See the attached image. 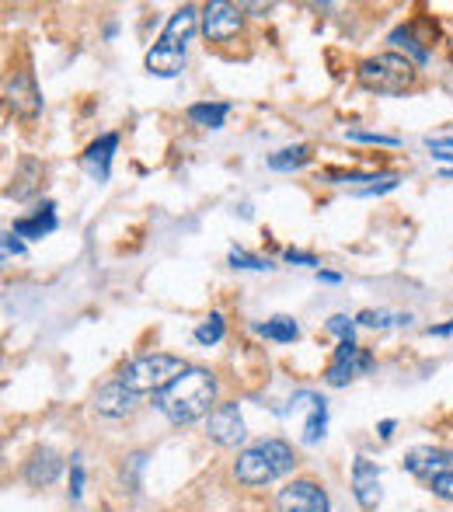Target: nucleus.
Returning a JSON list of instances; mask_svg holds the SVG:
<instances>
[{
    "label": "nucleus",
    "mask_w": 453,
    "mask_h": 512,
    "mask_svg": "<svg viewBox=\"0 0 453 512\" xmlns=\"http://www.w3.org/2000/svg\"><path fill=\"white\" fill-rule=\"evenodd\" d=\"M213 401H217V377L203 366H189L175 384L154 394V405L178 425H189L196 418L210 415Z\"/></svg>",
    "instance_id": "f257e3e1"
},
{
    "label": "nucleus",
    "mask_w": 453,
    "mask_h": 512,
    "mask_svg": "<svg viewBox=\"0 0 453 512\" xmlns=\"http://www.w3.org/2000/svg\"><path fill=\"white\" fill-rule=\"evenodd\" d=\"M297 457H293V446L283 439H262V443L248 446V450L237 457L234 474L241 485H269V481L283 478L286 471H293Z\"/></svg>",
    "instance_id": "f03ea898"
},
{
    "label": "nucleus",
    "mask_w": 453,
    "mask_h": 512,
    "mask_svg": "<svg viewBox=\"0 0 453 512\" xmlns=\"http://www.w3.org/2000/svg\"><path fill=\"white\" fill-rule=\"evenodd\" d=\"M419 81V70L408 56L401 53H380L359 63V84L377 95H405Z\"/></svg>",
    "instance_id": "7ed1b4c3"
},
{
    "label": "nucleus",
    "mask_w": 453,
    "mask_h": 512,
    "mask_svg": "<svg viewBox=\"0 0 453 512\" xmlns=\"http://www.w3.org/2000/svg\"><path fill=\"white\" fill-rule=\"evenodd\" d=\"M189 366L178 356H168V352H150V356H140L133 363L122 366L119 384H126L133 394H161L164 387L175 384Z\"/></svg>",
    "instance_id": "20e7f679"
},
{
    "label": "nucleus",
    "mask_w": 453,
    "mask_h": 512,
    "mask_svg": "<svg viewBox=\"0 0 453 512\" xmlns=\"http://www.w3.org/2000/svg\"><path fill=\"white\" fill-rule=\"evenodd\" d=\"M244 28V7L227 4V0H210L203 7V35L210 42H230Z\"/></svg>",
    "instance_id": "39448f33"
},
{
    "label": "nucleus",
    "mask_w": 453,
    "mask_h": 512,
    "mask_svg": "<svg viewBox=\"0 0 453 512\" xmlns=\"http://www.w3.org/2000/svg\"><path fill=\"white\" fill-rule=\"evenodd\" d=\"M370 370H373V356L363 345L339 342V349H335L332 363H328V370H325V380L332 387H345L349 380H356L359 373H370Z\"/></svg>",
    "instance_id": "423d86ee"
},
{
    "label": "nucleus",
    "mask_w": 453,
    "mask_h": 512,
    "mask_svg": "<svg viewBox=\"0 0 453 512\" xmlns=\"http://www.w3.org/2000/svg\"><path fill=\"white\" fill-rule=\"evenodd\" d=\"M4 95H7V108H11L18 119H35V115L42 112V95H39V84H35L32 70H18V74L7 81Z\"/></svg>",
    "instance_id": "0eeeda50"
},
{
    "label": "nucleus",
    "mask_w": 453,
    "mask_h": 512,
    "mask_svg": "<svg viewBox=\"0 0 453 512\" xmlns=\"http://www.w3.org/2000/svg\"><path fill=\"white\" fill-rule=\"evenodd\" d=\"M279 512H328V495L318 481H293L279 492L276 499Z\"/></svg>",
    "instance_id": "6e6552de"
},
{
    "label": "nucleus",
    "mask_w": 453,
    "mask_h": 512,
    "mask_svg": "<svg viewBox=\"0 0 453 512\" xmlns=\"http://www.w3.org/2000/svg\"><path fill=\"white\" fill-rule=\"evenodd\" d=\"M405 471L415 474L419 481H429L433 485L436 478L453 471V453L450 450H440V446H419L405 457Z\"/></svg>",
    "instance_id": "1a4fd4ad"
},
{
    "label": "nucleus",
    "mask_w": 453,
    "mask_h": 512,
    "mask_svg": "<svg viewBox=\"0 0 453 512\" xmlns=\"http://www.w3.org/2000/svg\"><path fill=\"white\" fill-rule=\"evenodd\" d=\"M199 21H203V14H199L192 4L178 7V11L171 14V21H168V25H164L161 39H157L154 46L171 49V53H185V42L192 39V32H196V25H199Z\"/></svg>",
    "instance_id": "9d476101"
},
{
    "label": "nucleus",
    "mask_w": 453,
    "mask_h": 512,
    "mask_svg": "<svg viewBox=\"0 0 453 512\" xmlns=\"http://www.w3.org/2000/svg\"><path fill=\"white\" fill-rule=\"evenodd\" d=\"M206 429H210V439L217 446H237L244 439V418L237 405H220L210 411L206 418Z\"/></svg>",
    "instance_id": "9b49d317"
},
{
    "label": "nucleus",
    "mask_w": 453,
    "mask_h": 512,
    "mask_svg": "<svg viewBox=\"0 0 453 512\" xmlns=\"http://www.w3.org/2000/svg\"><path fill=\"white\" fill-rule=\"evenodd\" d=\"M352 495L366 512H373L380 502V474L366 457H356V464H352Z\"/></svg>",
    "instance_id": "f8f14e48"
},
{
    "label": "nucleus",
    "mask_w": 453,
    "mask_h": 512,
    "mask_svg": "<svg viewBox=\"0 0 453 512\" xmlns=\"http://www.w3.org/2000/svg\"><path fill=\"white\" fill-rule=\"evenodd\" d=\"M136 401H140V394H133L126 384L112 380V384H105L102 391L95 394V411L109 418H126V415H133Z\"/></svg>",
    "instance_id": "ddd939ff"
},
{
    "label": "nucleus",
    "mask_w": 453,
    "mask_h": 512,
    "mask_svg": "<svg viewBox=\"0 0 453 512\" xmlns=\"http://www.w3.org/2000/svg\"><path fill=\"white\" fill-rule=\"evenodd\" d=\"M60 471H63L60 453L35 450L32 460L25 464V481H28V485H35V488H46V485H53V481L60 478Z\"/></svg>",
    "instance_id": "4468645a"
},
{
    "label": "nucleus",
    "mask_w": 453,
    "mask_h": 512,
    "mask_svg": "<svg viewBox=\"0 0 453 512\" xmlns=\"http://www.w3.org/2000/svg\"><path fill=\"white\" fill-rule=\"evenodd\" d=\"M115 147H119V136H115V133H105L102 140L91 143L88 154H84V168H88L91 178H98V182H105V178H109Z\"/></svg>",
    "instance_id": "2eb2a0df"
},
{
    "label": "nucleus",
    "mask_w": 453,
    "mask_h": 512,
    "mask_svg": "<svg viewBox=\"0 0 453 512\" xmlns=\"http://www.w3.org/2000/svg\"><path fill=\"white\" fill-rule=\"evenodd\" d=\"M11 189H7V196L11 199H32L35 192L42 189V164L35 161V157H25V161L14 168V178H11Z\"/></svg>",
    "instance_id": "dca6fc26"
},
{
    "label": "nucleus",
    "mask_w": 453,
    "mask_h": 512,
    "mask_svg": "<svg viewBox=\"0 0 453 512\" xmlns=\"http://www.w3.org/2000/svg\"><path fill=\"white\" fill-rule=\"evenodd\" d=\"M53 230H56V206L53 203H42L35 216L14 220V234L18 237H46V234H53Z\"/></svg>",
    "instance_id": "f3484780"
},
{
    "label": "nucleus",
    "mask_w": 453,
    "mask_h": 512,
    "mask_svg": "<svg viewBox=\"0 0 453 512\" xmlns=\"http://www.w3.org/2000/svg\"><path fill=\"white\" fill-rule=\"evenodd\" d=\"M182 63H185V53H171V49H161L154 46L147 53V70L157 77H175L182 74Z\"/></svg>",
    "instance_id": "a211bd4d"
},
{
    "label": "nucleus",
    "mask_w": 453,
    "mask_h": 512,
    "mask_svg": "<svg viewBox=\"0 0 453 512\" xmlns=\"http://www.w3.org/2000/svg\"><path fill=\"white\" fill-rule=\"evenodd\" d=\"M258 335H262V338H272V342H297V338H300V328H297V321H293V317L279 314V317H272V321L258 324Z\"/></svg>",
    "instance_id": "6ab92c4d"
},
{
    "label": "nucleus",
    "mask_w": 453,
    "mask_h": 512,
    "mask_svg": "<svg viewBox=\"0 0 453 512\" xmlns=\"http://www.w3.org/2000/svg\"><path fill=\"white\" fill-rule=\"evenodd\" d=\"M227 112H230L227 102H199V105L189 108V119L199 122V126L220 129V126H224V119H227Z\"/></svg>",
    "instance_id": "aec40b11"
},
{
    "label": "nucleus",
    "mask_w": 453,
    "mask_h": 512,
    "mask_svg": "<svg viewBox=\"0 0 453 512\" xmlns=\"http://www.w3.org/2000/svg\"><path fill=\"white\" fill-rule=\"evenodd\" d=\"M325 425H328V408L325 398L311 394V418H307V429H304V443H318L325 436Z\"/></svg>",
    "instance_id": "412c9836"
},
{
    "label": "nucleus",
    "mask_w": 453,
    "mask_h": 512,
    "mask_svg": "<svg viewBox=\"0 0 453 512\" xmlns=\"http://www.w3.org/2000/svg\"><path fill=\"white\" fill-rule=\"evenodd\" d=\"M311 161V147H286L279 154L269 157V168L272 171H293V168H304Z\"/></svg>",
    "instance_id": "4be33fe9"
},
{
    "label": "nucleus",
    "mask_w": 453,
    "mask_h": 512,
    "mask_svg": "<svg viewBox=\"0 0 453 512\" xmlns=\"http://www.w3.org/2000/svg\"><path fill=\"white\" fill-rule=\"evenodd\" d=\"M412 317L408 314H387V310H363L356 317V324H366V328H387V324H408Z\"/></svg>",
    "instance_id": "5701e85b"
},
{
    "label": "nucleus",
    "mask_w": 453,
    "mask_h": 512,
    "mask_svg": "<svg viewBox=\"0 0 453 512\" xmlns=\"http://www.w3.org/2000/svg\"><path fill=\"white\" fill-rule=\"evenodd\" d=\"M224 338V317L220 314H210L203 324L196 328V342H203V345H213V342H220Z\"/></svg>",
    "instance_id": "b1692460"
},
{
    "label": "nucleus",
    "mask_w": 453,
    "mask_h": 512,
    "mask_svg": "<svg viewBox=\"0 0 453 512\" xmlns=\"http://www.w3.org/2000/svg\"><path fill=\"white\" fill-rule=\"evenodd\" d=\"M230 265H234V269H255V272H269L272 269L269 258L248 255V251H241V248L230 251Z\"/></svg>",
    "instance_id": "393cba45"
},
{
    "label": "nucleus",
    "mask_w": 453,
    "mask_h": 512,
    "mask_svg": "<svg viewBox=\"0 0 453 512\" xmlns=\"http://www.w3.org/2000/svg\"><path fill=\"white\" fill-rule=\"evenodd\" d=\"M391 42H394V46H405V49H408V53H412V56H415V60H419V63H426L429 49H426V46H419V42H415V39H412V32H408V28H398V32H394V35H391Z\"/></svg>",
    "instance_id": "a878e982"
},
{
    "label": "nucleus",
    "mask_w": 453,
    "mask_h": 512,
    "mask_svg": "<svg viewBox=\"0 0 453 512\" xmlns=\"http://www.w3.org/2000/svg\"><path fill=\"white\" fill-rule=\"evenodd\" d=\"M328 331H332V335H339L342 342H352V331H356V321H352V317H345V314H335L332 321H328Z\"/></svg>",
    "instance_id": "bb28decb"
},
{
    "label": "nucleus",
    "mask_w": 453,
    "mask_h": 512,
    "mask_svg": "<svg viewBox=\"0 0 453 512\" xmlns=\"http://www.w3.org/2000/svg\"><path fill=\"white\" fill-rule=\"evenodd\" d=\"M349 140H359V143H380V147H398L394 136H380V133H349Z\"/></svg>",
    "instance_id": "cd10ccee"
},
{
    "label": "nucleus",
    "mask_w": 453,
    "mask_h": 512,
    "mask_svg": "<svg viewBox=\"0 0 453 512\" xmlns=\"http://www.w3.org/2000/svg\"><path fill=\"white\" fill-rule=\"evenodd\" d=\"M433 492L440 495V499L453 502V471H450V474H443V478H436V481H433Z\"/></svg>",
    "instance_id": "c85d7f7f"
},
{
    "label": "nucleus",
    "mask_w": 453,
    "mask_h": 512,
    "mask_svg": "<svg viewBox=\"0 0 453 512\" xmlns=\"http://www.w3.org/2000/svg\"><path fill=\"white\" fill-rule=\"evenodd\" d=\"M81 492H84V464H81V457H74V485H70V495L81 499Z\"/></svg>",
    "instance_id": "c756f323"
},
{
    "label": "nucleus",
    "mask_w": 453,
    "mask_h": 512,
    "mask_svg": "<svg viewBox=\"0 0 453 512\" xmlns=\"http://www.w3.org/2000/svg\"><path fill=\"white\" fill-rule=\"evenodd\" d=\"M286 262H300V265H318V258H314V255H307V251H293V248H286Z\"/></svg>",
    "instance_id": "7c9ffc66"
},
{
    "label": "nucleus",
    "mask_w": 453,
    "mask_h": 512,
    "mask_svg": "<svg viewBox=\"0 0 453 512\" xmlns=\"http://www.w3.org/2000/svg\"><path fill=\"white\" fill-rule=\"evenodd\" d=\"M14 237H18L14 230H11V234H4V251H7V255H21V251H25V244L14 241Z\"/></svg>",
    "instance_id": "2f4dec72"
},
{
    "label": "nucleus",
    "mask_w": 453,
    "mask_h": 512,
    "mask_svg": "<svg viewBox=\"0 0 453 512\" xmlns=\"http://www.w3.org/2000/svg\"><path fill=\"white\" fill-rule=\"evenodd\" d=\"M429 150H447V147H453V136H436V140H433V136H429Z\"/></svg>",
    "instance_id": "473e14b6"
},
{
    "label": "nucleus",
    "mask_w": 453,
    "mask_h": 512,
    "mask_svg": "<svg viewBox=\"0 0 453 512\" xmlns=\"http://www.w3.org/2000/svg\"><path fill=\"white\" fill-rule=\"evenodd\" d=\"M429 335H453V321L440 324V328H429Z\"/></svg>",
    "instance_id": "72a5a7b5"
},
{
    "label": "nucleus",
    "mask_w": 453,
    "mask_h": 512,
    "mask_svg": "<svg viewBox=\"0 0 453 512\" xmlns=\"http://www.w3.org/2000/svg\"><path fill=\"white\" fill-rule=\"evenodd\" d=\"M433 157H436V161H443V164H453V154H450V150H433Z\"/></svg>",
    "instance_id": "f704fd0d"
},
{
    "label": "nucleus",
    "mask_w": 453,
    "mask_h": 512,
    "mask_svg": "<svg viewBox=\"0 0 453 512\" xmlns=\"http://www.w3.org/2000/svg\"><path fill=\"white\" fill-rule=\"evenodd\" d=\"M391 432H394V422H391V418H387V422H380V436H391Z\"/></svg>",
    "instance_id": "c9c22d12"
},
{
    "label": "nucleus",
    "mask_w": 453,
    "mask_h": 512,
    "mask_svg": "<svg viewBox=\"0 0 453 512\" xmlns=\"http://www.w3.org/2000/svg\"><path fill=\"white\" fill-rule=\"evenodd\" d=\"M318 276H321V283H339L342 279V276H335V272H318Z\"/></svg>",
    "instance_id": "e433bc0d"
},
{
    "label": "nucleus",
    "mask_w": 453,
    "mask_h": 512,
    "mask_svg": "<svg viewBox=\"0 0 453 512\" xmlns=\"http://www.w3.org/2000/svg\"><path fill=\"white\" fill-rule=\"evenodd\" d=\"M443 178H453V168H447V171H443Z\"/></svg>",
    "instance_id": "4c0bfd02"
}]
</instances>
